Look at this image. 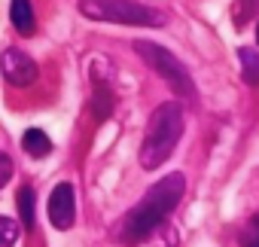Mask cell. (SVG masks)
<instances>
[{"instance_id":"6da1fadb","label":"cell","mask_w":259,"mask_h":247,"mask_svg":"<svg viewBox=\"0 0 259 247\" xmlns=\"http://www.w3.org/2000/svg\"><path fill=\"white\" fill-rule=\"evenodd\" d=\"M186 192V177L183 174H168L162 177L125 217V241H144L159 232V226L168 220V214L180 204Z\"/></svg>"},{"instance_id":"7a4b0ae2","label":"cell","mask_w":259,"mask_h":247,"mask_svg":"<svg viewBox=\"0 0 259 247\" xmlns=\"http://www.w3.org/2000/svg\"><path fill=\"white\" fill-rule=\"evenodd\" d=\"M180 135H183V107L177 101H165L150 119L147 141L141 147V165L147 171H153L162 162H168V156L174 153Z\"/></svg>"},{"instance_id":"3957f363","label":"cell","mask_w":259,"mask_h":247,"mask_svg":"<svg viewBox=\"0 0 259 247\" xmlns=\"http://www.w3.org/2000/svg\"><path fill=\"white\" fill-rule=\"evenodd\" d=\"M79 13L92 22L135 25V28H165L168 16L138 0H79Z\"/></svg>"},{"instance_id":"277c9868","label":"cell","mask_w":259,"mask_h":247,"mask_svg":"<svg viewBox=\"0 0 259 247\" xmlns=\"http://www.w3.org/2000/svg\"><path fill=\"white\" fill-rule=\"evenodd\" d=\"M135 52L159 73V76H165V83L174 89V92H180L183 98H192L195 95V86H192V79H189V73H186V67L168 52V49H162V46H156V43H135Z\"/></svg>"},{"instance_id":"5b68a950","label":"cell","mask_w":259,"mask_h":247,"mask_svg":"<svg viewBox=\"0 0 259 247\" xmlns=\"http://www.w3.org/2000/svg\"><path fill=\"white\" fill-rule=\"evenodd\" d=\"M49 220L55 229H70L73 220H76V195H73V186L70 183H58L49 195Z\"/></svg>"},{"instance_id":"8992f818","label":"cell","mask_w":259,"mask_h":247,"mask_svg":"<svg viewBox=\"0 0 259 247\" xmlns=\"http://www.w3.org/2000/svg\"><path fill=\"white\" fill-rule=\"evenodd\" d=\"M0 70H4L7 83L13 86H31L37 79V64L31 61V55H25L22 49H7L4 55H0Z\"/></svg>"},{"instance_id":"52a82bcc","label":"cell","mask_w":259,"mask_h":247,"mask_svg":"<svg viewBox=\"0 0 259 247\" xmlns=\"http://www.w3.org/2000/svg\"><path fill=\"white\" fill-rule=\"evenodd\" d=\"M10 19H13V28L22 37H31L37 31V19H34V4H31V0H13Z\"/></svg>"},{"instance_id":"ba28073f","label":"cell","mask_w":259,"mask_h":247,"mask_svg":"<svg viewBox=\"0 0 259 247\" xmlns=\"http://www.w3.org/2000/svg\"><path fill=\"white\" fill-rule=\"evenodd\" d=\"M22 150H25L31 159H43V156L52 153V141L46 138V132H40V129H28L25 138H22Z\"/></svg>"},{"instance_id":"9c48e42d","label":"cell","mask_w":259,"mask_h":247,"mask_svg":"<svg viewBox=\"0 0 259 247\" xmlns=\"http://www.w3.org/2000/svg\"><path fill=\"white\" fill-rule=\"evenodd\" d=\"M238 58H241V79L247 86H259V52L241 46L238 49Z\"/></svg>"},{"instance_id":"30bf717a","label":"cell","mask_w":259,"mask_h":247,"mask_svg":"<svg viewBox=\"0 0 259 247\" xmlns=\"http://www.w3.org/2000/svg\"><path fill=\"white\" fill-rule=\"evenodd\" d=\"M92 110H95V119H98V122H104V119L110 116V110H113V95H110L107 86H98V89H95Z\"/></svg>"},{"instance_id":"8fae6325","label":"cell","mask_w":259,"mask_h":247,"mask_svg":"<svg viewBox=\"0 0 259 247\" xmlns=\"http://www.w3.org/2000/svg\"><path fill=\"white\" fill-rule=\"evenodd\" d=\"M19 217L25 229H34V189L31 186L19 189Z\"/></svg>"},{"instance_id":"7c38bea8","label":"cell","mask_w":259,"mask_h":247,"mask_svg":"<svg viewBox=\"0 0 259 247\" xmlns=\"http://www.w3.org/2000/svg\"><path fill=\"white\" fill-rule=\"evenodd\" d=\"M19 241V226L10 217H0V247H13Z\"/></svg>"},{"instance_id":"4fadbf2b","label":"cell","mask_w":259,"mask_h":247,"mask_svg":"<svg viewBox=\"0 0 259 247\" xmlns=\"http://www.w3.org/2000/svg\"><path fill=\"white\" fill-rule=\"evenodd\" d=\"M241 247H259V214L250 217V223L241 232Z\"/></svg>"},{"instance_id":"5bb4252c","label":"cell","mask_w":259,"mask_h":247,"mask_svg":"<svg viewBox=\"0 0 259 247\" xmlns=\"http://www.w3.org/2000/svg\"><path fill=\"white\" fill-rule=\"evenodd\" d=\"M10 177H13V159L7 153H0V186H7Z\"/></svg>"},{"instance_id":"9a60e30c","label":"cell","mask_w":259,"mask_h":247,"mask_svg":"<svg viewBox=\"0 0 259 247\" xmlns=\"http://www.w3.org/2000/svg\"><path fill=\"white\" fill-rule=\"evenodd\" d=\"M256 43H259V25H256Z\"/></svg>"}]
</instances>
